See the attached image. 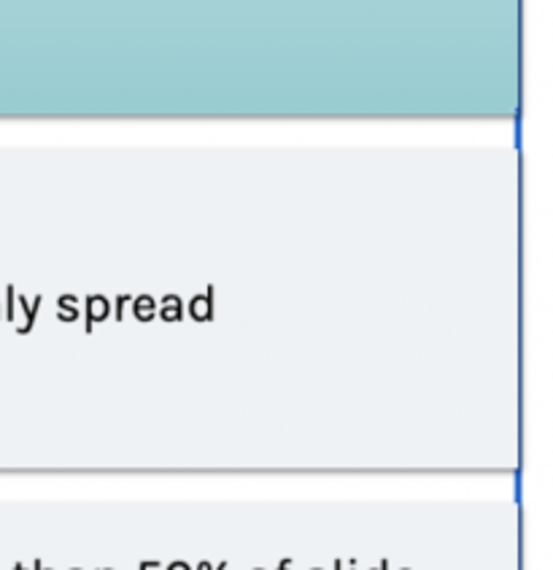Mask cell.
<instances>
[{
	"label": "cell",
	"mask_w": 553,
	"mask_h": 570,
	"mask_svg": "<svg viewBox=\"0 0 553 570\" xmlns=\"http://www.w3.org/2000/svg\"><path fill=\"white\" fill-rule=\"evenodd\" d=\"M197 570H214V568H211V562H200V566H197Z\"/></svg>",
	"instance_id": "obj_7"
},
{
	"label": "cell",
	"mask_w": 553,
	"mask_h": 570,
	"mask_svg": "<svg viewBox=\"0 0 553 570\" xmlns=\"http://www.w3.org/2000/svg\"><path fill=\"white\" fill-rule=\"evenodd\" d=\"M403 570H408V568H403Z\"/></svg>",
	"instance_id": "obj_9"
},
{
	"label": "cell",
	"mask_w": 553,
	"mask_h": 570,
	"mask_svg": "<svg viewBox=\"0 0 553 570\" xmlns=\"http://www.w3.org/2000/svg\"><path fill=\"white\" fill-rule=\"evenodd\" d=\"M189 314H192V320H197V322L214 320V293L211 289H208L206 295L192 297V303H189Z\"/></svg>",
	"instance_id": "obj_1"
},
{
	"label": "cell",
	"mask_w": 553,
	"mask_h": 570,
	"mask_svg": "<svg viewBox=\"0 0 553 570\" xmlns=\"http://www.w3.org/2000/svg\"><path fill=\"white\" fill-rule=\"evenodd\" d=\"M160 316H162L165 322H176V320H181V316H184V303H181V297H179V295H168V297H162Z\"/></svg>",
	"instance_id": "obj_4"
},
{
	"label": "cell",
	"mask_w": 553,
	"mask_h": 570,
	"mask_svg": "<svg viewBox=\"0 0 553 570\" xmlns=\"http://www.w3.org/2000/svg\"><path fill=\"white\" fill-rule=\"evenodd\" d=\"M73 570H76V568H73Z\"/></svg>",
	"instance_id": "obj_11"
},
{
	"label": "cell",
	"mask_w": 553,
	"mask_h": 570,
	"mask_svg": "<svg viewBox=\"0 0 553 570\" xmlns=\"http://www.w3.org/2000/svg\"><path fill=\"white\" fill-rule=\"evenodd\" d=\"M132 312H136L138 322H151L157 314V303L151 295H138L136 303H132Z\"/></svg>",
	"instance_id": "obj_3"
},
{
	"label": "cell",
	"mask_w": 553,
	"mask_h": 570,
	"mask_svg": "<svg viewBox=\"0 0 553 570\" xmlns=\"http://www.w3.org/2000/svg\"><path fill=\"white\" fill-rule=\"evenodd\" d=\"M168 570H189L187 562H170Z\"/></svg>",
	"instance_id": "obj_6"
},
{
	"label": "cell",
	"mask_w": 553,
	"mask_h": 570,
	"mask_svg": "<svg viewBox=\"0 0 553 570\" xmlns=\"http://www.w3.org/2000/svg\"><path fill=\"white\" fill-rule=\"evenodd\" d=\"M257 570H263V568H257Z\"/></svg>",
	"instance_id": "obj_10"
},
{
	"label": "cell",
	"mask_w": 553,
	"mask_h": 570,
	"mask_svg": "<svg viewBox=\"0 0 553 570\" xmlns=\"http://www.w3.org/2000/svg\"><path fill=\"white\" fill-rule=\"evenodd\" d=\"M57 316H60L62 322L79 320V301H76L73 295H62L60 301H57Z\"/></svg>",
	"instance_id": "obj_5"
},
{
	"label": "cell",
	"mask_w": 553,
	"mask_h": 570,
	"mask_svg": "<svg viewBox=\"0 0 553 570\" xmlns=\"http://www.w3.org/2000/svg\"><path fill=\"white\" fill-rule=\"evenodd\" d=\"M389 566H386V562H381V568H375V570H386Z\"/></svg>",
	"instance_id": "obj_8"
},
{
	"label": "cell",
	"mask_w": 553,
	"mask_h": 570,
	"mask_svg": "<svg viewBox=\"0 0 553 570\" xmlns=\"http://www.w3.org/2000/svg\"><path fill=\"white\" fill-rule=\"evenodd\" d=\"M108 314H111V303H108L103 295L87 297V320H90V325L87 327H92L95 322H103Z\"/></svg>",
	"instance_id": "obj_2"
}]
</instances>
